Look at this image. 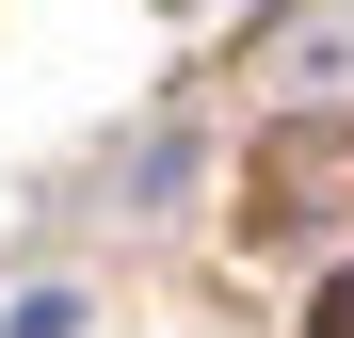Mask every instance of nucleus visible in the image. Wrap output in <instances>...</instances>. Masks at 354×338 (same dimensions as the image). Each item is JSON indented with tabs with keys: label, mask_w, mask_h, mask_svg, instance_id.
<instances>
[{
	"label": "nucleus",
	"mask_w": 354,
	"mask_h": 338,
	"mask_svg": "<svg viewBox=\"0 0 354 338\" xmlns=\"http://www.w3.org/2000/svg\"><path fill=\"white\" fill-rule=\"evenodd\" d=\"M338 338H354V290H338Z\"/></svg>",
	"instance_id": "obj_1"
}]
</instances>
